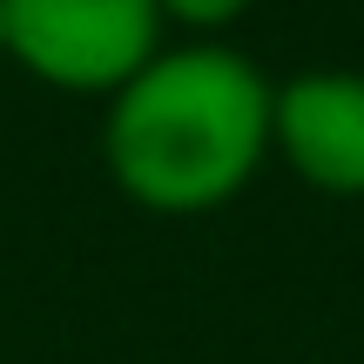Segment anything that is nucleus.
<instances>
[{"instance_id": "nucleus-3", "label": "nucleus", "mask_w": 364, "mask_h": 364, "mask_svg": "<svg viewBox=\"0 0 364 364\" xmlns=\"http://www.w3.org/2000/svg\"><path fill=\"white\" fill-rule=\"evenodd\" d=\"M270 156L317 196H364V75L358 68H304L277 81Z\"/></svg>"}, {"instance_id": "nucleus-5", "label": "nucleus", "mask_w": 364, "mask_h": 364, "mask_svg": "<svg viewBox=\"0 0 364 364\" xmlns=\"http://www.w3.org/2000/svg\"><path fill=\"white\" fill-rule=\"evenodd\" d=\"M0 61H7V0H0Z\"/></svg>"}, {"instance_id": "nucleus-4", "label": "nucleus", "mask_w": 364, "mask_h": 364, "mask_svg": "<svg viewBox=\"0 0 364 364\" xmlns=\"http://www.w3.org/2000/svg\"><path fill=\"white\" fill-rule=\"evenodd\" d=\"M162 21L189 27V41H223V27H236L257 0H156Z\"/></svg>"}, {"instance_id": "nucleus-1", "label": "nucleus", "mask_w": 364, "mask_h": 364, "mask_svg": "<svg viewBox=\"0 0 364 364\" xmlns=\"http://www.w3.org/2000/svg\"><path fill=\"white\" fill-rule=\"evenodd\" d=\"M270 102L277 81L230 41L162 48L108 95L102 162L149 216H209L270 162Z\"/></svg>"}, {"instance_id": "nucleus-2", "label": "nucleus", "mask_w": 364, "mask_h": 364, "mask_svg": "<svg viewBox=\"0 0 364 364\" xmlns=\"http://www.w3.org/2000/svg\"><path fill=\"white\" fill-rule=\"evenodd\" d=\"M156 0H7V61L61 95H115L162 54Z\"/></svg>"}]
</instances>
